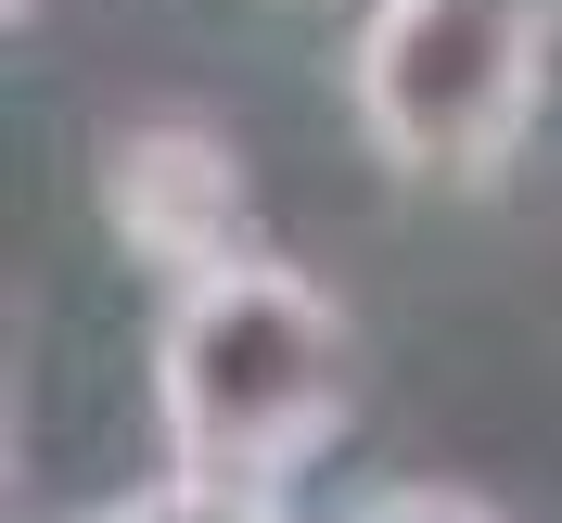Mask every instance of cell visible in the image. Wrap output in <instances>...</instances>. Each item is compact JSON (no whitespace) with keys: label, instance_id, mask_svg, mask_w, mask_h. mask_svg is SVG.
I'll use <instances>...</instances> for the list:
<instances>
[{"label":"cell","instance_id":"obj_3","mask_svg":"<svg viewBox=\"0 0 562 523\" xmlns=\"http://www.w3.org/2000/svg\"><path fill=\"white\" fill-rule=\"evenodd\" d=\"M103 230L140 255V269H231V255H269L256 243V179L217 128H128L103 154Z\"/></svg>","mask_w":562,"mask_h":523},{"label":"cell","instance_id":"obj_4","mask_svg":"<svg viewBox=\"0 0 562 523\" xmlns=\"http://www.w3.org/2000/svg\"><path fill=\"white\" fill-rule=\"evenodd\" d=\"M90 523H281L269 498H231V486H154L128 511H90Z\"/></svg>","mask_w":562,"mask_h":523},{"label":"cell","instance_id":"obj_2","mask_svg":"<svg viewBox=\"0 0 562 523\" xmlns=\"http://www.w3.org/2000/svg\"><path fill=\"white\" fill-rule=\"evenodd\" d=\"M562 0H371L358 26V140L422 192H486L537 128Z\"/></svg>","mask_w":562,"mask_h":523},{"label":"cell","instance_id":"obj_5","mask_svg":"<svg viewBox=\"0 0 562 523\" xmlns=\"http://www.w3.org/2000/svg\"><path fill=\"white\" fill-rule=\"evenodd\" d=\"M346 523H498V511L460 498V486H396V498H371V511H346Z\"/></svg>","mask_w":562,"mask_h":523},{"label":"cell","instance_id":"obj_1","mask_svg":"<svg viewBox=\"0 0 562 523\" xmlns=\"http://www.w3.org/2000/svg\"><path fill=\"white\" fill-rule=\"evenodd\" d=\"M154 421L179 447V486H231V498L294 486L358 421V319L294 255H231V269L167 281Z\"/></svg>","mask_w":562,"mask_h":523}]
</instances>
